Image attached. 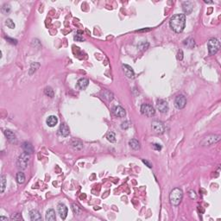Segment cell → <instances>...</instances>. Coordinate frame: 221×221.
I'll list each match as a JSON object with an SVG mask.
<instances>
[{"label": "cell", "instance_id": "1", "mask_svg": "<svg viewBox=\"0 0 221 221\" xmlns=\"http://www.w3.org/2000/svg\"><path fill=\"white\" fill-rule=\"evenodd\" d=\"M170 28L176 33L183 31L186 25V16L185 14H176L170 18L169 21Z\"/></svg>", "mask_w": 221, "mask_h": 221}, {"label": "cell", "instance_id": "2", "mask_svg": "<svg viewBox=\"0 0 221 221\" xmlns=\"http://www.w3.org/2000/svg\"><path fill=\"white\" fill-rule=\"evenodd\" d=\"M183 198V192L179 188H175L169 193V200L173 205H180Z\"/></svg>", "mask_w": 221, "mask_h": 221}, {"label": "cell", "instance_id": "3", "mask_svg": "<svg viewBox=\"0 0 221 221\" xmlns=\"http://www.w3.org/2000/svg\"><path fill=\"white\" fill-rule=\"evenodd\" d=\"M30 154L26 153V152H23L22 153L16 161V167L18 169L20 170H24L27 169L28 165H29V162H30Z\"/></svg>", "mask_w": 221, "mask_h": 221}, {"label": "cell", "instance_id": "4", "mask_svg": "<svg viewBox=\"0 0 221 221\" xmlns=\"http://www.w3.org/2000/svg\"><path fill=\"white\" fill-rule=\"evenodd\" d=\"M207 47L209 51V55H215L220 48V42L217 38H211L207 42Z\"/></svg>", "mask_w": 221, "mask_h": 221}, {"label": "cell", "instance_id": "5", "mask_svg": "<svg viewBox=\"0 0 221 221\" xmlns=\"http://www.w3.org/2000/svg\"><path fill=\"white\" fill-rule=\"evenodd\" d=\"M220 140V135H209L205 137L202 140L201 145L202 146H211Z\"/></svg>", "mask_w": 221, "mask_h": 221}, {"label": "cell", "instance_id": "6", "mask_svg": "<svg viewBox=\"0 0 221 221\" xmlns=\"http://www.w3.org/2000/svg\"><path fill=\"white\" fill-rule=\"evenodd\" d=\"M141 112L142 115L147 117H153L156 114V110L154 107L149 104H142L141 106Z\"/></svg>", "mask_w": 221, "mask_h": 221}, {"label": "cell", "instance_id": "7", "mask_svg": "<svg viewBox=\"0 0 221 221\" xmlns=\"http://www.w3.org/2000/svg\"><path fill=\"white\" fill-rule=\"evenodd\" d=\"M186 104H187V99L184 95H178L174 99V106L179 110L183 109L186 106Z\"/></svg>", "mask_w": 221, "mask_h": 221}, {"label": "cell", "instance_id": "8", "mask_svg": "<svg viewBox=\"0 0 221 221\" xmlns=\"http://www.w3.org/2000/svg\"><path fill=\"white\" fill-rule=\"evenodd\" d=\"M151 127H152V130H154V132L157 134H159V135L163 134L165 131V126H164L163 123H162L161 121H153Z\"/></svg>", "mask_w": 221, "mask_h": 221}, {"label": "cell", "instance_id": "9", "mask_svg": "<svg viewBox=\"0 0 221 221\" xmlns=\"http://www.w3.org/2000/svg\"><path fill=\"white\" fill-rule=\"evenodd\" d=\"M157 107L159 111L162 112V113H167L169 109L168 102L165 101V100H163V99H159V100H157Z\"/></svg>", "mask_w": 221, "mask_h": 221}, {"label": "cell", "instance_id": "10", "mask_svg": "<svg viewBox=\"0 0 221 221\" xmlns=\"http://www.w3.org/2000/svg\"><path fill=\"white\" fill-rule=\"evenodd\" d=\"M182 10L185 12V14L189 15L190 13L193 11V3L191 1H185L182 3Z\"/></svg>", "mask_w": 221, "mask_h": 221}, {"label": "cell", "instance_id": "11", "mask_svg": "<svg viewBox=\"0 0 221 221\" xmlns=\"http://www.w3.org/2000/svg\"><path fill=\"white\" fill-rule=\"evenodd\" d=\"M112 113L114 114V116H116V117H118V118H124V117H125V115H126V111H125V110L122 106H119L113 107V109H112Z\"/></svg>", "mask_w": 221, "mask_h": 221}, {"label": "cell", "instance_id": "12", "mask_svg": "<svg viewBox=\"0 0 221 221\" xmlns=\"http://www.w3.org/2000/svg\"><path fill=\"white\" fill-rule=\"evenodd\" d=\"M4 136L6 137V138H7V140L9 142H11V143H16V142H17L16 136L13 131H11L10 130H5L4 131Z\"/></svg>", "mask_w": 221, "mask_h": 221}, {"label": "cell", "instance_id": "13", "mask_svg": "<svg viewBox=\"0 0 221 221\" xmlns=\"http://www.w3.org/2000/svg\"><path fill=\"white\" fill-rule=\"evenodd\" d=\"M57 210H58V213L60 214V217L62 220H65L67 216V207L62 203H60L57 205Z\"/></svg>", "mask_w": 221, "mask_h": 221}, {"label": "cell", "instance_id": "14", "mask_svg": "<svg viewBox=\"0 0 221 221\" xmlns=\"http://www.w3.org/2000/svg\"><path fill=\"white\" fill-rule=\"evenodd\" d=\"M123 70H124L125 74L126 75L127 78H129V79H134L135 73H134V70L132 69L131 67H130L129 65H123Z\"/></svg>", "mask_w": 221, "mask_h": 221}, {"label": "cell", "instance_id": "15", "mask_svg": "<svg viewBox=\"0 0 221 221\" xmlns=\"http://www.w3.org/2000/svg\"><path fill=\"white\" fill-rule=\"evenodd\" d=\"M58 131H59V134L62 137H67L70 133L69 127L67 126V125H66V124H62L60 125Z\"/></svg>", "mask_w": 221, "mask_h": 221}, {"label": "cell", "instance_id": "16", "mask_svg": "<svg viewBox=\"0 0 221 221\" xmlns=\"http://www.w3.org/2000/svg\"><path fill=\"white\" fill-rule=\"evenodd\" d=\"M88 85H89V80L87 79H86V78H81L77 82L78 87H79V89H81V90H85L88 86Z\"/></svg>", "mask_w": 221, "mask_h": 221}, {"label": "cell", "instance_id": "17", "mask_svg": "<svg viewBox=\"0 0 221 221\" xmlns=\"http://www.w3.org/2000/svg\"><path fill=\"white\" fill-rule=\"evenodd\" d=\"M30 220L33 221L42 220V216L37 210H31L30 212Z\"/></svg>", "mask_w": 221, "mask_h": 221}, {"label": "cell", "instance_id": "18", "mask_svg": "<svg viewBox=\"0 0 221 221\" xmlns=\"http://www.w3.org/2000/svg\"><path fill=\"white\" fill-rule=\"evenodd\" d=\"M46 122H47V125L49 127H55L58 123V118H57L56 116L51 115V116H49L47 118Z\"/></svg>", "mask_w": 221, "mask_h": 221}, {"label": "cell", "instance_id": "19", "mask_svg": "<svg viewBox=\"0 0 221 221\" xmlns=\"http://www.w3.org/2000/svg\"><path fill=\"white\" fill-rule=\"evenodd\" d=\"M101 95H102L103 98H105V99L107 100V101H111V100L113 99V98H114L113 93H112L110 91L107 90V89L103 90V91L101 92Z\"/></svg>", "mask_w": 221, "mask_h": 221}, {"label": "cell", "instance_id": "20", "mask_svg": "<svg viewBox=\"0 0 221 221\" xmlns=\"http://www.w3.org/2000/svg\"><path fill=\"white\" fill-rule=\"evenodd\" d=\"M22 148H23V149L24 152H26V153H28L30 155L34 152V148H33V146H32V144L30 142H23V145H22Z\"/></svg>", "mask_w": 221, "mask_h": 221}, {"label": "cell", "instance_id": "21", "mask_svg": "<svg viewBox=\"0 0 221 221\" xmlns=\"http://www.w3.org/2000/svg\"><path fill=\"white\" fill-rule=\"evenodd\" d=\"M47 221H54L56 220L55 216V212L54 209H48L46 212V217H45Z\"/></svg>", "mask_w": 221, "mask_h": 221}, {"label": "cell", "instance_id": "22", "mask_svg": "<svg viewBox=\"0 0 221 221\" xmlns=\"http://www.w3.org/2000/svg\"><path fill=\"white\" fill-rule=\"evenodd\" d=\"M129 144L135 150H137V149H140V142H138L137 139H131V140H130L129 141Z\"/></svg>", "mask_w": 221, "mask_h": 221}, {"label": "cell", "instance_id": "23", "mask_svg": "<svg viewBox=\"0 0 221 221\" xmlns=\"http://www.w3.org/2000/svg\"><path fill=\"white\" fill-rule=\"evenodd\" d=\"M0 183H1V188H0V192L3 193L5 189V187H6V176L4 174H2L1 177H0Z\"/></svg>", "mask_w": 221, "mask_h": 221}, {"label": "cell", "instance_id": "24", "mask_svg": "<svg viewBox=\"0 0 221 221\" xmlns=\"http://www.w3.org/2000/svg\"><path fill=\"white\" fill-rule=\"evenodd\" d=\"M16 181L19 183V184H23L24 181H25V174H23V172H18L17 174H16Z\"/></svg>", "mask_w": 221, "mask_h": 221}, {"label": "cell", "instance_id": "25", "mask_svg": "<svg viewBox=\"0 0 221 221\" xmlns=\"http://www.w3.org/2000/svg\"><path fill=\"white\" fill-rule=\"evenodd\" d=\"M72 147L75 150H80L83 148V143L80 141H74L72 142Z\"/></svg>", "mask_w": 221, "mask_h": 221}, {"label": "cell", "instance_id": "26", "mask_svg": "<svg viewBox=\"0 0 221 221\" xmlns=\"http://www.w3.org/2000/svg\"><path fill=\"white\" fill-rule=\"evenodd\" d=\"M39 67H40V64L39 63H36V62H33L30 65V72H29V74L32 75L34 73H35L36 72V70L39 68Z\"/></svg>", "mask_w": 221, "mask_h": 221}, {"label": "cell", "instance_id": "27", "mask_svg": "<svg viewBox=\"0 0 221 221\" xmlns=\"http://www.w3.org/2000/svg\"><path fill=\"white\" fill-rule=\"evenodd\" d=\"M106 138L107 140L110 142H116V136L112 131H109L106 135Z\"/></svg>", "mask_w": 221, "mask_h": 221}, {"label": "cell", "instance_id": "28", "mask_svg": "<svg viewBox=\"0 0 221 221\" xmlns=\"http://www.w3.org/2000/svg\"><path fill=\"white\" fill-rule=\"evenodd\" d=\"M184 44L187 46L188 47H189V48H192V47L194 46V40L193 39H192V38H188L187 40H185V42H184Z\"/></svg>", "mask_w": 221, "mask_h": 221}, {"label": "cell", "instance_id": "29", "mask_svg": "<svg viewBox=\"0 0 221 221\" xmlns=\"http://www.w3.org/2000/svg\"><path fill=\"white\" fill-rule=\"evenodd\" d=\"M44 93L48 96V97H50V98H53L54 97V95H55V93H54V90L51 88V87H49V86H47L45 88V90H44Z\"/></svg>", "mask_w": 221, "mask_h": 221}, {"label": "cell", "instance_id": "30", "mask_svg": "<svg viewBox=\"0 0 221 221\" xmlns=\"http://www.w3.org/2000/svg\"><path fill=\"white\" fill-rule=\"evenodd\" d=\"M5 24L7 25V27L8 28H10V29H15V27H16V25H15V23H14V22L11 20V19H7L6 21H5Z\"/></svg>", "mask_w": 221, "mask_h": 221}, {"label": "cell", "instance_id": "31", "mask_svg": "<svg viewBox=\"0 0 221 221\" xmlns=\"http://www.w3.org/2000/svg\"><path fill=\"white\" fill-rule=\"evenodd\" d=\"M72 210H73L74 213V214H77V215L79 214L80 212H81L80 208H79V206L76 205V204H73V205H72Z\"/></svg>", "mask_w": 221, "mask_h": 221}, {"label": "cell", "instance_id": "32", "mask_svg": "<svg viewBox=\"0 0 221 221\" xmlns=\"http://www.w3.org/2000/svg\"><path fill=\"white\" fill-rule=\"evenodd\" d=\"M81 33H82L81 31H78V34L74 36V40H75L76 42H83V41H84L83 36H82L81 35H79V34H81Z\"/></svg>", "mask_w": 221, "mask_h": 221}, {"label": "cell", "instance_id": "33", "mask_svg": "<svg viewBox=\"0 0 221 221\" xmlns=\"http://www.w3.org/2000/svg\"><path fill=\"white\" fill-rule=\"evenodd\" d=\"M11 219L12 220H23L22 216H21L20 214H18V213L13 214V215L11 217Z\"/></svg>", "mask_w": 221, "mask_h": 221}, {"label": "cell", "instance_id": "34", "mask_svg": "<svg viewBox=\"0 0 221 221\" xmlns=\"http://www.w3.org/2000/svg\"><path fill=\"white\" fill-rule=\"evenodd\" d=\"M188 195H189V197L192 200H193V199L195 200L197 198V195H196V193H195V192L193 190H190L188 192Z\"/></svg>", "mask_w": 221, "mask_h": 221}, {"label": "cell", "instance_id": "35", "mask_svg": "<svg viewBox=\"0 0 221 221\" xmlns=\"http://www.w3.org/2000/svg\"><path fill=\"white\" fill-rule=\"evenodd\" d=\"M2 11L4 13H7L10 11V5H7V4H4L3 7H2Z\"/></svg>", "mask_w": 221, "mask_h": 221}, {"label": "cell", "instance_id": "36", "mask_svg": "<svg viewBox=\"0 0 221 221\" xmlns=\"http://www.w3.org/2000/svg\"><path fill=\"white\" fill-rule=\"evenodd\" d=\"M121 127L123 130H127L129 127H130V123L128 121H125V122H123L122 125H121Z\"/></svg>", "mask_w": 221, "mask_h": 221}, {"label": "cell", "instance_id": "37", "mask_svg": "<svg viewBox=\"0 0 221 221\" xmlns=\"http://www.w3.org/2000/svg\"><path fill=\"white\" fill-rule=\"evenodd\" d=\"M177 59L179 61H181L183 59V52H182V50H180L178 52V54H177Z\"/></svg>", "mask_w": 221, "mask_h": 221}, {"label": "cell", "instance_id": "38", "mask_svg": "<svg viewBox=\"0 0 221 221\" xmlns=\"http://www.w3.org/2000/svg\"><path fill=\"white\" fill-rule=\"evenodd\" d=\"M6 40H7L9 42L12 43V44H16V43H17V41H16V40H15V39H11V38H10V37H6Z\"/></svg>", "mask_w": 221, "mask_h": 221}, {"label": "cell", "instance_id": "39", "mask_svg": "<svg viewBox=\"0 0 221 221\" xmlns=\"http://www.w3.org/2000/svg\"><path fill=\"white\" fill-rule=\"evenodd\" d=\"M153 147H154V149H157V150H161V149H162V146H161L160 144H157V143L153 144Z\"/></svg>", "mask_w": 221, "mask_h": 221}, {"label": "cell", "instance_id": "40", "mask_svg": "<svg viewBox=\"0 0 221 221\" xmlns=\"http://www.w3.org/2000/svg\"><path fill=\"white\" fill-rule=\"evenodd\" d=\"M142 162H143L144 164H146L149 168H152V164H151L150 162H149L148 161H146V160H142Z\"/></svg>", "mask_w": 221, "mask_h": 221}, {"label": "cell", "instance_id": "41", "mask_svg": "<svg viewBox=\"0 0 221 221\" xmlns=\"http://www.w3.org/2000/svg\"><path fill=\"white\" fill-rule=\"evenodd\" d=\"M0 220H6V221H7V220H8V218H6V217H4V216H1V217H0Z\"/></svg>", "mask_w": 221, "mask_h": 221}]
</instances>
